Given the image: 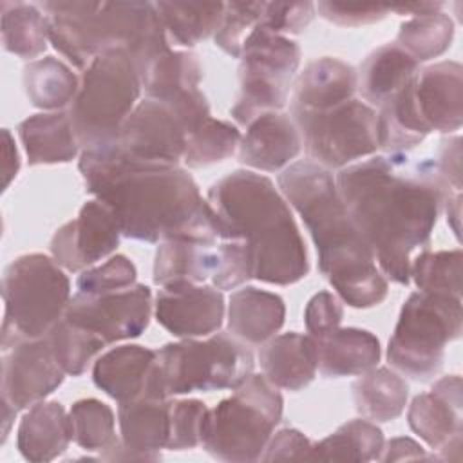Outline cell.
I'll use <instances>...</instances> for the list:
<instances>
[{
	"label": "cell",
	"instance_id": "obj_1",
	"mask_svg": "<svg viewBox=\"0 0 463 463\" xmlns=\"http://www.w3.org/2000/svg\"><path fill=\"white\" fill-rule=\"evenodd\" d=\"M338 195L387 280L407 286L416 250L429 244L443 203L459 194L445 184L434 159L407 154L356 161L336 177Z\"/></svg>",
	"mask_w": 463,
	"mask_h": 463
},
{
	"label": "cell",
	"instance_id": "obj_2",
	"mask_svg": "<svg viewBox=\"0 0 463 463\" xmlns=\"http://www.w3.org/2000/svg\"><path fill=\"white\" fill-rule=\"evenodd\" d=\"M78 168L85 190L112 210L127 239L150 244L232 241L194 177L179 165L137 161L112 145L83 150Z\"/></svg>",
	"mask_w": 463,
	"mask_h": 463
},
{
	"label": "cell",
	"instance_id": "obj_3",
	"mask_svg": "<svg viewBox=\"0 0 463 463\" xmlns=\"http://www.w3.org/2000/svg\"><path fill=\"white\" fill-rule=\"evenodd\" d=\"M279 190L304 221L318 269L336 297L356 309L382 304L389 282L347 215L331 170L313 161L291 163L279 174Z\"/></svg>",
	"mask_w": 463,
	"mask_h": 463
},
{
	"label": "cell",
	"instance_id": "obj_4",
	"mask_svg": "<svg viewBox=\"0 0 463 463\" xmlns=\"http://www.w3.org/2000/svg\"><path fill=\"white\" fill-rule=\"evenodd\" d=\"M206 201L224 222L232 241H242L253 279L289 286L309 273L304 239L282 192L251 170H233L215 181Z\"/></svg>",
	"mask_w": 463,
	"mask_h": 463
},
{
	"label": "cell",
	"instance_id": "obj_5",
	"mask_svg": "<svg viewBox=\"0 0 463 463\" xmlns=\"http://www.w3.org/2000/svg\"><path fill=\"white\" fill-rule=\"evenodd\" d=\"M49 42L74 67L85 69L107 51H127L137 72L170 49L152 2H43Z\"/></svg>",
	"mask_w": 463,
	"mask_h": 463
},
{
	"label": "cell",
	"instance_id": "obj_6",
	"mask_svg": "<svg viewBox=\"0 0 463 463\" xmlns=\"http://www.w3.org/2000/svg\"><path fill=\"white\" fill-rule=\"evenodd\" d=\"M141 90L137 67L127 51H107L94 58L83 69L78 94L67 110L80 146L99 150L116 145Z\"/></svg>",
	"mask_w": 463,
	"mask_h": 463
},
{
	"label": "cell",
	"instance_id": "obj_7",
	"mask_svg": "<svg viewBox=\"0 0 463 463\" xmlns=\"http://www.w3.org/2000/svg\"><path fill=\"white\" fill-rule=\"evenodd\" d=\"M284 400L264 374H250L232 396L208 409L201 447L215 459L259 461L282 418Z\"/></svg>",
	"mask_w": 463,
	"mask_h": 463
},
{
	"label": "cell",
	"instance_id": "obj_8",
	"mask_svg": "<svg viewBox=\"0 0 463 463\" xmlns=\"http://www.w3.org/2000/svg\"><path fill=\"white\" fill-rule=\"evenodd\" d=\"M251 349L230 333L181 338L156 351L154 392L172 398L195 391L235 389L253 373Z\"/></svg>",
	"mask_w": 463,
	"mask_h": 463
},
{
	"label": "cell",
	"instance_id": "obj_9",
	"mask_svg": "<svg viewBox=\"0 0 463 463\" xmlns=\"http://www.w3.org/2000/svg\"><path fill=\"white\" fill-rule=\"evenodd\" d=\"M461 298L436 291L411 293L387 344V362L414 382L439 374L447 344L461 335Z\"/></svg>",
	"mask_w": 463,
	"mask_h": 463
},
{
	"label": "cell",
	"instance_id": "obj_10",
	"mask_svg": "<svg viewBox=\"0 0 463 463\" xmlns=\"http://www.w3.org/2000/svg\"><path fill=\"white\" fill-rule=\"evenodd\" d=\"M210 118V105L201 89L168 98H145L123 121L116 145L137 161L179 165L188 137Z\"/></svg>",
	"mask_w": 463,
	"mask_h": 463
},
{
	"label": "cell",
	"instance_id": "obj_11",
	"mask_svg": "<svg viewBox=\"0 0 463 463\" xmlns=\"http://www.w3.org/2000/svg\"><path fill=\"white\" fill-rule=\"evenodd\" d=\"M2 300V326L40 338L63 317L71 300V282L54 259L43 253L20 255L4 271Z\"/></svg>",
	"mask_w": 463,
	"mask_h": 463
},
{
	"label": "cell",
	"instance_id": "obj_12",
	"mask_svg": "<svg viewBox=\"0 0 463 463\" xmlns=\"http://www.w3.org/2000/svg\"><path fill=\"white\" fill-rule=\"evenodd\" d=\"M239 98L230 114L248 127L266 112H280L300 65V47L288 36L255 29L239 56Z\"/></svg>",
	"mask_w": 463,
	"mask_h": 463
},
{
	"label": "cell",
	"instance_id": "obj_13",
	"mask_svg": "<svg viewBox=\"0 0 463 463\" xmlns=\"http://www.w3.org/2000/svg\"><path fill=\"white\" fill-rule=\"evenodd\" d=\"M291 119L307 157L327 170H342L378 150L376 110L362 99L326 110L291 107Z\"/></svg>",
	"mask_w": 463,
	"mask_h": 463
},
{
	"label": "cell",
	"instance_id": "obj_14",
	"mask_svg": "<svg viewBox=\"0 0 463 463\" xmlns=\"http://www.w3.org/2000/svg\"><path fill=\"white\" fill-rule=\"evenodd\" d=\"M2 398L18 411L29 409L52 394L65 378L47 336L29 338L2 326Z\"/></svg>",
	"mask_w": 463,
	"mask_h": 463
},
{
	"label": "cell",
	"instance_id": "obj_15",
	"mask_svg": "<svg viewBox=\"0 0 463 463\" xmlns=\"http://www.w3.org/2000/svg\"><path fill=\"white\" fill-rule=\"evenodd\" d=\"M152 291L134 284L109 293H76L71 297L63 317L99 336L107 345L137 338L145 333L152 315Z\"/></svg>",
	"mask_w": 463,
	"mask_h": 463
},
{
	"label": "cell",
	"instance_id": "obj_16",
	"mask_svg": "<svg viewBox=\"0 0 463 463\" xmlns=\"http://www.w3.org/2000/svg\"><path fill=\"white\" fill-rule=\"evenodd\" d=\"M112 210L99 199L87 201L76 219L60 226L51 239L52 259L67 271H83L110 257L121 241Z\"/></svg>",
	"mask_w": 463,
	"mask_h": 463
},
{
	"label": "cell",
	"instance_id": "obj_17",
	"mask_svg": "<svg viewBox=\"0 0 463 463\" xmlns=\"http://www.w3.org/2000/svg\"><path fill=\"white\" fill-rule=\"evenodd\" d=\"M224 313V295L212 284L175 280L159 286L154 300L157 324L179 338L213 335L221 329Z\"/></svg>",
	"mask_w": 463,
	"mask_h": 463
},
{
	"label": "cell",
	"instance_id": "obj_18",
	"mask_svg": "<svg viewBox=\"0 0 463 463\" xmlns=\"http://www.w3.org/2000/svg\"><path fill=\"white\" fill-rule=\"evenodd\" d=\"M461 376L449 374L434 382L429 392L418 394L407 411V423L430 449L436 459H459L463 434Z\"/></svg>",
	"mask_w": 463,
	"mask_h": 463
},
{
	"label": "cell",
	"instance_id": "obj_19",
	"mask_svg": "<svg viewBox=\"0 0 463 463\" xmlns=\"http://www.w3.org/2000/svg\"><path fill=\"white\" fill-rule=\"evenodd\" d=\"M411 94L429 132H456L463 123V67L458 61H438L416 71Z\"/></svg>",
	"mask_w": 463,
	"mask_h": 463
},
{
	"label": "cell",
	"instance_id": "obj_20",
	"mask_svg": "<svg viewBox=\"0 0 463 463\" xmlns=\"http://www.w3.org/2000/svg\"><path fill=\"white\" fill-rule=\"evenodd\" d=\"M300 150V132L291 116L284 112H266L246 127L237 148V157L239 163L248 168L277 172L289 166Z\"/></svg>",
	"mask_w": 463,
	"mask_h": 463
},
{
	"label": "cell",
	"instance_id": "obj_21",
	"mask_svg": "<svg viewBox=\"0 0 463 463\" xmlns=\"http://www.w3.org/2000/svg\"><path fill=\"white\" fill-rule=\"evenodd\" d=\"M154 373L156 351L137 344H123L96 360L92 380L98 389L121 403L137 396H154Z\"/></svg>",
	"mask_w": 463,
	"mask_h": 463
},
{
	"label": "cell",
	"instance_id": "obj_22",
	"mask_svg": "<svg viewBox=\"0 0 463 463\" xmlns=\"http://www.w3.org/2000/svg\"><path fill=\"white\" fill-rule=\"evenodd\" d=\"M262 374L277 387L297 392L307 387L318 371L317 347L311 335L297 331L275 335L260 345Z\"/></svg>",
	"mask_w": 463,
	"mask_h": 463
},
{
	"label": "cell",
	"instance_id": "obj_23",
	"mask_svg": "<svg viewBox=\"0 0 463 463\" xmlns=\"http://www.w3.org/2000/svg\"><path fill=\"white\" fill-rule=\"evenodd\" d=\"M317 365L324 378L360 376L378 365L382 347L378 338L360 327H335L313 336Z\"/></svg>",
	"mask_w": 463,
	"mask_h": 463
},
{
	"label": "cell",
	"instance_id": "obj_24",
	"mask_svg": "<svg viewBox=\"0 0 463 463\" xmlns=\"http://www.w3.org/2000/svg\"><path fill=\"white\" fill-rule=\"evenodd\" d=\"M222 266V250L219 242H203L188 239H170L159 242L154 257L152 279L157 286L175 280L206 284L217 280Z\"/></svg>",
	"mask_w": 463,
	"mask_h": 463
},
{
	"label": "cell",
	"instance_id": "obj_25",
	"mask_svg": "<svg viewBox=\"0 0 463 463\" xmlns=\"http://www.w3.org/2000/svg\"><path fill=\"white\" fill-rule=\"evenodd\" d=\"M121 443L137 459H159L166 449L170 425V398L137 396L118 407Z\"/></svg>",
	"mask_w": 463,
	"mask_h": 463
},
{
	"label": "cell",
	"instance_id": "obj_26",
	"mask_svg": "<svg viewBox=\"0 0 463 463\" xmlns=\"http://www.w3.org/2000/svg\"><path fill=\"white\" fill-rule=\"evenodd\" d=\"M356 69L344 60L324 56L306 65L293 85L291 107L326 110L354 98Z\"/></svg>",
	"mask_w": 463,
	"mask_h": 463
},
{
	"label": "cell",
	"instance_id": "obj_27",
	"mask_svg": "<svg viewBox=\"0 0 463 463\" xmlns=\"http://www.w3.org/2000/svg\"><path fill=\"white\" fill-rule=\"evenodd\" d=\"M72 439L69 412L60 402H38L22 416L16 447L27 461L42 463L60 458Z\"/></svg>",
	"mask_w": 463,
	"mask_h": 463
},
{
	"label": "cell",
	"instance_id": "obj_28",
	"mask_svg": "<svg viewBox=\"0 0 463 463\" xmlns=\"http://www.w3.org/2000/svg\"><path fill=\"white\" fill-rule=\"evenodd\" d=\"M284 318V300L271 291L246 286L228 300V333L246 345H262L273 338Z\"/></svg>",
	"mask_w": 463,
	"mask_h": 463
},
{
	"label": "cell",
	"instance_id": "obj_29",
	"mask_svg": "<svg viewBox=\"0 0 463 463\" xmlns=\"http://www.w3.org/2000/svg\"><path fill=\"white\" fill-rule=\"evenodd\" d=\"M18 136L31 166L69 163L80 152V143L65 110L29 116L18 125Z\"/></svg>",
	"mask_w": 463,
	"mask_h": 463
},
{
	"label": "cell",
	"instance_id": "obj_30",
	"mask_svg": "<svg viewBox=\"0 0 463 463\" xmlns=\"http://www.w3.org/2000/svg\"><path fill=\"white\" fill-rule=\"evenodd\" d=\"M418 71V63L396 43L374 49L356 71V90L369 107H382Z\"/></svg>",
	"mask_w": 463,
	"mask_h": 463
},
{
	"label": "cell",
	"instance_id": "obj_31",
	"mask_svg": "<svg viewBox=\"0 0 463 463\" xmlns=\"http://www.w3.org/2000/svg\"><path fill=\"white\" fill-rule=\"evenodd\" d=\"M409 398V383L389 367H373L353 383L358 414L373 423H387L402 416Z\"/></svg>",
	"mask_w": 463,
	"mask_h": 463
},
{
	"label": "cell",
	"instance_id": "obj_32",
	"mask_svg": "<svg viewBox=\"0 0 463 463\" xmlns=\"http://www.w3.org/2000/svg\"><path fill=\"white\" fill-rule=\"evenodd\" d=\"M22 81L31 105L51 112L71 105L80 89V78L54 56L29 61L24 67Z\"/></svg>",
	"mask_w": 463,
	"mask_h": 463
},
{
	"label": "cell",
	"instance_id": "obj_33",
	"mask_svg": "<svg viewBox=\"0 0 463 463\" xmlns=\"http://www.w3.org/2000/svg\"><path fill=\"white\" fill-rule=\"evenodd\" d=\"M201 80L203 67L192 51L166 49L139 71L141 89L146 98H168L183 90L199 89Z\"/></svg>",
	"mask_w": 463,
	"mask_h": 463
},
{
	"label": "cell",
	"instance_id": "obj_34",
	"mask_svg": "<svg viewBox=\"0 0 463 463\" xmlns=\"http://www.w3.org/2000/svg\"><path fill=\"white\" fill-rule=\"evenodd\" d=\"M383 434L369 420H351L324 439L311 443L306 459L374 461L383 449Z\"/></svg>",
	"mask_w": 463,
	"mask_h": 463
},
{
	"label": "cell",
	"instance_id": "obj_35",
	"mask_svg": "<svg viewBox=\"0 0 463 463\" xmlns=\"http://www.w3.org/2000/svg\"><path fill=\"white\" fill-rule=\"evenodd\" d=\"M166 36L183 47H194L215 34L224 4L222 2H154Z\"/></svg>",
	"mask_w": 463,
	"mask_h": 463
},
{
	"label": "cell",
	"instance_id": "obj_36",
	"mask_svg": "<svg viewBox=\"0 0 463 463\" xmlns=\"http://www.w3.org/2000/svg\"><path fill=\"white\" fill-rule=\"evenodd\" d=\"M4 49L20 58L40 56L49 42L47 16L42 7L25 2H0Z\"/></svg>",
	"mask_w": 463,
	"mask_h": 463
},
{
	"label": "cell",
	"instance_id": "obj_37",
	"mask_svg": "<svg viewBox=\"0 0 463 463\" xmlns=\"http://www.w3.org/2000/svg\"><path fill=\"white\" fill-rule=\"evenodd\" d=\"M454 40V22L445 13L412 16L400 25L396 45L402 47L418 65L441 56Z\"/></svg>",
	"mask_w": 463,
	"mask_h": 463
},
{
	"label": "cell",
	"instance_id": "obj_38",
	"mask_svg": "<svg viewBox=\"0 0 463 463\" xmlns=\"http://www.w3.org/2000/svg\"><path fill=\"white\" fill-rule=\"evenodd\" d=\"M45 336L56 362L65 371V374L71 376L83 374L92 358L103 347H107V344L99 336L67 320L65 317H61Z\"/></svg>",
	"mask_w": 463,
	"mask_h": 463
},
{
	"label": "cell",
	"instance_id": "obj_39",
	"mask_svg": "<svg viewBox=\"0 0 463 463\" xmlns=\"http://www.w3.org/2000/svg\"><path fill=\"white\" fill-rule=\"evenodd\" d=\"M241 137V130L230 121L210 118L188 137L183 163L188 168H204L221 163L235 154Z\"/></svg>",
	"mask_w": 463,
	"mask_h": 463
},
{
	"label": "cell",
	"instance_id": "obj_40",
	"mask_svg": "<svg viewBox=\"0 0 463 463\" xmlns=\"http://www.w3.org/2000/svg\"><path fill=\"white\" fill-rule=\"evenodd\" d=\"M72 441L87 452H103L116 438V418L112 409L96 398H83L71 405Z\"/></svg>",
	"mask_w": 463,
	"mask_h": 463
},
{
	"label": "cell",
	"instance_id": "obj_41",
	"mask_svg": "<svg viewBox=\"0 0 463 463\" xmlns=\"http://www.w3.org/2000/svg\"><path fill=\"white\" fill-rule=\"evenodd\" d=\"M461 260L459 248L421 251L411 260V279L418 291H436L461 298Z\"/></svg>",
	"mask_w": 463,
	"mask_h": 463
},
{
	"label": "cell",
	"instance_id": "obj_42",
	"mask_svg": "<svg viewBox=\"0 0 463 463\" xmlns=\"http://www.w3.org/2000/svg\"><path fill=\"white\" fill-rule=\"evenodd\" d=\"M264 2H228L224 4L221 24L213 34L215 45L239 58L246 38L257 29Z\"/></svg>",
	"mask_w": 463,
	"mask_h": 463
},
{
	"label": "cell",
	"instance_id": "obj_43",
	"mask_svg": "<svg viewBox=\"0 0 463 463\" xmlns=\"http://www.w3.org/2000/svg\"><path fill=\"white\" fill-rule=\"evenodd\" d=\"M208 414L204 402L195 398L170 400V425H168V450H190L201 445L203 427Z\"/></svg>",
	"mask_w": 463,
	"mask_h": 463
},
{
	"label": "cell",
	"instance_id": "obj_44",
	"mask_svg": "<svg viewBox=\"0 0 463 463\" xmlns=\"http://www.w3.org/2000/svg\"><path fill=\"white\" fill-rule=\"evenodd\" d=\"M137 269L125 255H110L103 264L83 269L76 279L80 293L96 295L125 289L136 284Z\"/></svg>",
	"mask_w": 463,
	"mask_h": 463
},
{
	"label": "cell",
	"instance_id": "obj_45",
	"mask_svg": "<svg viewBox=\"0 0 463 463\" xmlns=\"http://www.w3.org/2000/svg\"><path fill=\"white\" fill-rule=\"evenodd\" d=\"M313 2H264L257 29L273 34H300L315 18Z\"/></svg>",
	"mask_w": 463,
	"mask_h": 463
},
{
	"label": "cell",
	"instance_id": "obj_46",
	"mask_svg": "<svg viewBox=\"0 0 463 463\" xmlns=\"http://www.w3.org/2000/svg\"><path fill=\"white\" fill-rule=\"evenodd\" d=\"M315 11L327 22L342 27H358L383 20L391 7L378 4H351V2H318L315 4Z\"/></svg>",
	"mask_w": 463,
	"mask_h": 463
},
{
	"label": "cell",
	"instance_id": "obj_47",
	"mask_svg": "<svg viewBox=\"0 0 463 463\" xmlns=\"http://www.w3.org/2000/svg\"><path fill=\"white\" fill-rule=\"evenodd\" d=\"M344 318V306L331 291H318L313 295L304 309V324L311 336H320L340 326Z\"/></svg>",
	"mask_w": 463,
	"mask_h": 463
},
{
	"label": "cell",
	"instance_id": "obj_48",
	"mask_svg": "<svg viewBox=\"0 0 463 463\" xmlns=\"http://www.w3.org/2000/svg\"><path fill=\"white\" fill-rule=\"evenodd\" d=\"M311 441L297 429H280L271 434L264 452L262 461H288V459H306Z\"/></svg>",
	"mask_w": 463,
	"mask_h": 463
},
{
	"label": "cell",
	"instance_id": "obj_49",
	"mask_svg": "<svg viewBox=\"0 0 463 463\" xmlns=\"http://www.w3.org/2000/svg\"><path fill=\"white\" fill-rule=\"evenodd\" d=\"M438 174L445 184L456 192H461V137H445L439 143L438 157L434 159Z\"/></svg>",
	"mask_w": 463,
	"mask_h": 463
},
{
	"label": "cell",
	"instance_id": "obj_50",
	"mask_svg": "<svg viewBox=\"0 0 463 463\" xmlns=\"http://www.w3.org/2000/svg\"><path fill=\"white\" fill-rule=\"evenodd\" d=\"M403 459H429L425 449L412 438H392L383 443L378 461H403Z\"/></svg>",
	"mask_w": 463,
	"mask_h": 463
},
{
	"label": "cell",
	"instance_id": "obj_51",
	"mask_svg": "<svg viewBox=\"0 0 463 463\" xmlns=\"http://www.w3.org/2000/svg\"><path fill=\"white\" fill-rule=\"evenodd\" d=\"M2 154H4V166H2V175H4V190L9 188L11 181L16 177L20 170V156L18 148L14 143V137L11 136L9 128L2 130Z\"/></svg>",
	"mask_w": 463,
	"mask_h": 463
},
{
	"label": "cell",
	"instance_id": "obj_52",
	"mask_svg": "<svg viewBox=\"0 0 463 463\" xmlns=\"http://www.w3.org/2000/svg\"><path fill=\"white\" fill-rule=\"evenodd\" d=\"M443 210H445L449 226L452 228L456 239H459V235H461V192L447 197L443 203Z\"/></svg>",
	"mask_w": 463,
	"mask_h": 463
},
{
	"label": "cell",
	"instance_id": "obj_53",
	"mask_svg": "<svg viewBox=\"0 0 463 463\" xmlns=\"http://www.w3.org/2000/svg\"><path fill=\"white\" fill-rule=\"evenodd\" d=\"M443 7L441 2H416V4H405V5H394L391 7V13H400V14H412V16H425V14H434L439 13Z\"/></svg>",
	"mask_w": 463,
	"mask_h": 463
},
{
	"label": "cell",
	"instance_id": "obj_54",
	"mask_svg": "<svg viewBox=\"0 0 463 463\" xmlns=\"http://www.w3.org/2000/svg\"><path fill=\"white\" fill-rule=\"evenodd\" d=\"M18 409L13 407L7 400L2 398V441H5L9 430H11V425H13V420L16 416Z\"/></svg>",
	"mask_w": 463,
	"mask_h": 463
}]
</instances>
